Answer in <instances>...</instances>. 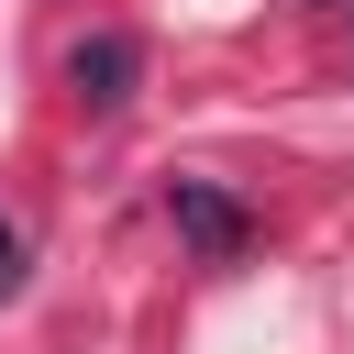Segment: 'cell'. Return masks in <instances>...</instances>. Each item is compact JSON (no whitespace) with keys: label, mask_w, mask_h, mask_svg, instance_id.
Listing matches in <instances>:
<instances>
[{"label":"cell","mask_w":354,"mask_h":354,"mask_svg":"<svg viewBox=\"0 0 354 354\" xmlns=\"http://www.w3.org/2000/svg\"><path fill=\"white\" fill-rule=\"evenodd\" d=\"M166 221H177V232H188V254H210V266H232V254L254 243L243 199H221L210 177H177V188H166Z\"/></svg>","instance_id":"1"},{"label":"cell","mask_w":354,"mask_h":354,"mask_svg":"<svg viewBox=\"0 0 354 354\" xmlns=\"http://www.w3.org/2000/svg\"><path fill=\"white\" fill-rule=\"evenodd\" d=\"M66 88H77L88 111H122V100L144 88V44H133V33H88V44L66 55Z\"/></svg>","instance_id":"2"},{"label":"cell","mask_w":354,"mask_h":354,"mask_svg":"<svg viewBox=\"0 0 354 354\" xmlns=\"http://www.w3.org/2000/svg\"><path fill=\"white\" fill-rule=\"evenodd\" d=\"M0 288H22V232L0 221Z\"/></svg>","instance_id":"3"}]
</instances>
